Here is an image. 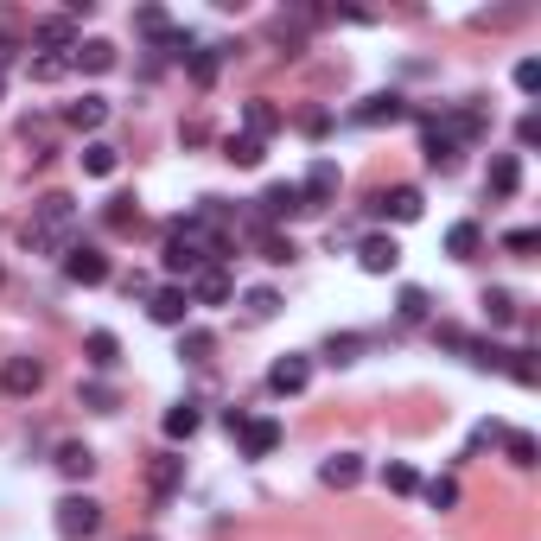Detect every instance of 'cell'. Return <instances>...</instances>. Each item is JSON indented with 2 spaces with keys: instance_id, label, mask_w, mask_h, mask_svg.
<instances>
[{
  "instance_id": "cell-1",
  "label": "cell",
  "mask_w": 541,
  "mask_h": 541,
  "mask_svg": "<svg viewBox=\"0 0 541 541\" xmlns=\"http://www.w3.org/2000/svg\"><path fill=\"white\" fill-rule=\"evenodd\" d=\"M71 230H77V204L64 191H45L32 204V223H26V249H45V255H64L71 249Z\"/></svg>"
},
{
  "instance_id": "cell-2",
  "label": "cell",
  "mask_w": 541,
  "mask_h": 541,
  "mask_svg": "<svg viewBox=\"0 0 541 541\" xmlns=\"http://www.w3.org/2000/svg\"><path fill=\"white\" fill-rule=\"evenodd\" d=\"M102 529V503L96 497H64L58 503V535L64 541H90Z\"/></svg>"
},
{
  "instance_id": "cell-3",
  "label": "cell",
  "mask_w": 541,
  "mask_h": 541,
  "mask_svg": "<svg viewBox=\"0 0 541 541\" xmlns=\"http://www.w3.org/2000/svg\"><path fill=\"white\" fill-rule=\"evenodd\" d=\"M64 274H71L77 287H102L109 281V255H102L96 242H71V249H64Z\"/></svg>"
},
{
  "instance_id": "cell-4",
  "label": "cell",
  "mask_w": 541,
  "mask_h": 541,
  "mask_svg": "<svg viewBox=\"0 0 541 541\" xmlns=\"http://www.w3.org/2000/svg\"><path fill=\"white\" fill-rule=\"evenodd\" d=\"M338 185H344V172H338V160H312V172H306V185H300V204L306 211H325L331 198H338Z\"/></svg>"
},
{
  "instance_id": "cell-5",
  "label": "cell",
  "mask_w": 541,
  "mask_h": 541,
  "mask_svg": "<svg viewBox=\"0 0 541 541\" xmlns=\"http://www.w3.org/2000/svg\"><path fill=\"white\" fill-rule=\"evenodd\" d=\"M421 153H427V166L452 172V160H459V134H452V121H440V115L421 121Z\"/></svg>"
},
{
  "instance_id": "cell-6",
  "label": "cell",
  "mask_w": 541,
  "mask_h": 541,
  "mask_svg": "<svg viewBox=\"0 0 541 541\" xmlns=\"http://www.w3.org/2000/svg\"><path fill=\"white\" fill-rule=\"evenodd\" d=\"M357 268L363 274H395L401 268V242L395 236H363L357 242Z\"/></svg>"
},
{
  "instance_id": "cell-7",
  "label": "cell",
  "mask_w": 541,
  "mask_h": 541,
  "mask_svg": "<svg viewBox=\"0 0 541 541\" xmlns=\"http://www.w3.org/2000/svg\"><path fill=\"white\" fill-rule=\"evenodd\" d=\"M147 319L153 325H185L191 319V293L172 281V287H160V293H147Z\"/></svg>"
},
{
  "instance_id": "cell-8",
  "label": "cell",
  "mask_w": 541,
  "mask_h": 541,
  "mask_svg": "<svg viewBox=\"0 0 541 541\" xmlns=\"http://www.w3.org/2000/svg\"><path fill=\"white\" fill-rule=\"evenodd\" d=\"M306 382H312V357H300V351H287V357L268 370V389H274V395H300Z\"/></svg>"
},
{
  "instance_id": "cell-9",
  "label": "cell",
  "mask_w": 541,
  "mask_h": 541,
  "mask_svg": "<svg viewBox=\"0 0 541 541\" xmlns=\"http://www.w3.org/2000/svg\"><path fill=\"white\" fill-rule=\"evenodd\" d=\"M401 115H408V102H401L395 90H376V96H363L351 109V121H363V128H382V121H401Z\"/></svg>"
},
{
  "instance_id": "cell-10",
  "label": "cell",
  "mask_w": 541,
  "mask_h": 541,
  "mask_svg": "<svg viewBox=\"0 0 541 541\" xmlns=\"http://www.w3.org/2000/svg\"><path fill=\"white\" fill-rule=\"evenodd\" d=\"M185 293H191V306H223L236 287H230V274H223L217 261H211V268H198V274H191V287H185Z\"/></svg>"
},
{
  "instance_id": "cell-11",
  "label": "cell",
  "mask_w": 541,
  "mask_h": 541,
  "mask_svg": "<svg viewBox=\"0 0 541 541\" xmlns=\"http://www.w3.org/2000/svg\"><path fill=\"white\" fill-rule=\"evenodd\" d=\"M0 389L7 395H39L45 389V363L39 357H13L7 370H0Z\"/></svg>"
},
{
  "instance_id": "cell-12",
  "label": "cell",
  "mask_w": 541,
  "mask_h": 541,
  "mask_svg": "<svg viewBox=\"0 0 541 541\" xmlns=\"http://www.w3.org/2000/svg\"><path fill=\"white\" fill-rule=\"evenodd\" d=\"M179 484H185V459H179V452H160V459L147 465V491H153V503H166Z\"/></svg>"
},
{
  "instance_id": "cell-13",
  "label": "cell",
  "mask_w": 541,
  "mask_h": 541,
  "mask_svg": "<svg viewBox=\"0 0 541 541\" xmlns=\"http://www.w3.org/2000/svg\"><path fill=\"white\" fill-rule=\"evenodd\" d=\"M484 185H491V198H516V191H522V153H491Z\"/></svg>"
},
{
  "instance_id": "cell-14",
  "label": "cell",
  "mask_w": 541,
  "mask_h": 541,
  "mask_svg": "<svg viewBox=\"0 0 541 541\" xmlns=\"http://www.w3.org/2000/svg\"><path fill=\"white\" fill-rule=\"evenodd\" d=\"M71 71H90V77L115 71V45H109V39H77V45H71Z\"/></svg>"
},
{
  "instance_id": "cell-15",
  "label": "cell",
  "mask_w": 541,
  "mask_h": 541,
  "mask_svg": "<svg viewBox=\"0 0 541 541\" xmlns=\"http://www.w3.org/2000/svg\"><path fill=\"white\" fill-rule=\"evenodd\" d=\"M255 204H261V223H281V217H300V211H306V204H300V185H268Z\"/></svg>"
},
{
  "instance_id": "cell-16",
  "label": "cell",
  "mask_w": 541,
  "mask_h": 541,
  "mask_svg": "<svg viewBox=\"0 0 541 541\" xmlns=\"http://www.w3.org/2000/svg\"><path fill=\"white\" fill-rule=\"evenodd\" d=\"M376 211H389L395 223H421V211H427V198H421V191H414V185H395V191H389V198H376Z\"/></svg>"
},
{
  "instance_id": "cell-17",
  "label": "cell",
  "mask_w": 541,
  "mask_h": 541,
  "mask_svg": "<svg viewBox=\"0 0 541 541\" xmlns=\"http://www.w3.org/2000/svg\"><path fill=\"white\" fill-rule=\"evenodd\" d=\"M274 128H281V109H274L268 96H255L249 109H242V134H249V141H268Z\"/></svg>"
},
{
  "instance_id": "cell-18",
  "label": "cell",
  "mask_w": 541,
  "mask_h": 541,
  "mask_svg": "<svg viewBox=\"0 0 541 541\" xmlns=\"http://www.w3.org/2000/svg\"><path fill=\"white\" fill-rule=\"evenodd\" d=\"M319 478L331 484V491H351V484L363 478V459H357V452H331V459L319 465Z\"/></svg>"
},
{
  "instance_id": "cell-19",
  "label": "cell",
  "mask_w": 541,
  "mask_h": 541,
  "mask_svg": "<svg viewBox=\"0 0 541 541\" xmlns=\"http://www.w3.org/2000/svg\"><path fill=\"white\" fill-rule=\"evenodd\" d=\"M185 71H191V83H217V71H223V45H191V51H185Z\"/></svg>"
},
{
  "instance_id": "cell-20",
  "label": "cell",
  "mask_w": 541,
  "mask_h": 541,
  "mask_svg": "<svg viewBox=\"0 0 541 541\" xmlns=\"http://www.w3.org/2000/svg\"><path fill=\"white\" fill-rule=\"evenodd\" d=\"M274 446H281V421H249L242 427V452H249V459H268Z\"/></svg>"
},
{
  "instance_id": "cell-21",
  "label": "cell",
  "mask_w": 541,
  "mask_h": 541,
  "mask_svg": "<svg viewBox=\"0 0 541 541\" xmlns=\"http://www.w3.org/2000/svg\"><path fill=\"white\" fill-rule=\"evenodd\" d=\"M64 121H71V128H83V134H96L102 121H109V96H83V102H71V109H64Z\"/></svg>"
},
{
  "instance_id": "cell-22",
  "label": "cell",
  "mask_w": 541,
  "mask_h": 541,
  "mask_svg": "<svg viewBox=\"0 0 541 541\" xmlns=\"http://www.w3.org/2000/svg\"><path fill=\"white\" fill-rule=\"evenodd\" d=\"M39 45H45V51H71V45H77V20H71V13H51V20H39Z\"/></svg>"
},
{
  "instance_id": "cell-23",
  "label": "cell",
  "mask_w": 541,
  "mask_h": 541,
  "mask_svg": "<svg viewBox=\"0 0 541 541\" xmlns=\"http://www.w3.org/2000/svg\"><path fill=\"white\" fill-rule=\"evenodd\" d=\"M83 172H90V179H109V172L121 166V147H109V141H83Z\"/></svg>"
},
{
  "instance_id": "cell-24",
  "label": "cell",
  "mask_w": 541,
  "mask_h": 541,
  "mask_svg": "<svg viewBox=\"0 0 541 541\" xmlns=\"http://www.w3.org/2000/svg\"><path fill=\"white\" fill-rule=\"evenodd\" d=\"M83 357H90L96 370H115V363H121V338H115V331H90V338H83Z\"/></svg>"
},
{
  "instance_id": "cell-25",
  "label": "cell",
  "mask_w": 541,
  "mask_h": 541,
  "mask_svg": "<svg viewBox=\"0 0 541 541\" xmlns=\"http://www.w3.org/2000/svg\"><path fill=\"white\" fill-rule=\"evenodd\" d=\"M58 471H64V478H90V471H96V452L83 446V440H64V446H58Z\"/></svg>"
},
{
  "instance_id": "cell-26",
  "label": "cell",
  "mask_w": 541,
  "mask_h": 541,
  "mask_svg": "<svg viewBox=\"0 0 541 541\" xmlns=\"http://www.w3.org/2000/svg\"><path fill=\"white\" fill-rule=\"evenodd\" d=\"M198 427H204L198 401H179V408H166V440H191Z\"/></svg>"
},
{
  "instance_id": "cell-27",
  "label": "cell",
  "mask_w": 541,
  "mask_h": 541,
  "mask_svg": "<svg viewBox=\"0 0 541 541\" xmlns=\"http://www.w3.org/2000/svg\"><path fill=\"white\" fill-rule=\"evenodd\" d=\"M223 160H230V166H261V160H268V141H249V134H230Z\"/></svg>"
},
{
  "instance_id": "cell-28",
  "label": "cell",
  "mask_w": 541,
  "mask_h": 541,
  "mask_svg": "<svg viewBox=\"0 0 541 541\" xmlns=\"http://www.w3.org/2000/svg\"><path fill=\"white\" fill-rule=\"evenodd\" d=\"M478 242H484V230H478V223H452V230H446V255L471 261V255H478Z\"/></svg>"
},
{
  "instance_id": "cell-29",
  "label": "cell",
  "mask_w": 541,
  "mask_h": 541,
  "mask_svg": "<svg viewBox=\"0 0 541 541\" xmlns=\"http://www.w3.org/2000/svg\"><path fill=\"white\" fill-rule=\"evenodd\" d=\"M382 491H395V497H414V491H421V478H414V465L389 459V465H382Z\"/></svg>"
},
{
  "instance_id": "cell-30",
  "label": "cell",
  "mask_w": 541,
  "mask_h": 541,
  "mask_svg": "<svg viewBox=\"0 0 541 541\" xmlns=\"http://www.w3.org/2000/svg\"><path fill=\"white\" fill-rule=\"evenodd\" d=\"M242 312H249L255 325L274 319V312H281V293H274V287H249V293H242Z\"/></svg>"
},
{
  "instance_id": "cell-31",
  "label": "cell",
  "mask_w": 541,
  "mask_h": 541,
  "mask_svg": "<svg viewBox=\"0 0 541 541\" xmlns=\"http://www.w3.org/2000/svg\"><path fill=\"white\" fill-rule=\"evenodd\" d=\"M64 71H71V51H39L32 58V83H58Z\"/></svg>"
},
{
  "instance_id": "cell-32",
  "label": "cell",
  "mask_w": 541,
  "mask_h": 541,
  "mask_svg": "<svg viewBox=\"0 0 541 541\" xmlns=\"http://www.w3.org/2000/svg\"><path fill=\"white\" fill-rule=\"evenodd\" d=\"M503 370H510L522 389H535L541 382V363H535V351H503Z\"/></svg>"
},
{
  "instance_id": "cell-33",
  "label": "cell",
  "mask_w": 541,
  "mask_h": 541,
  "mask_svg": "<svg viewBox=\"0 0 541 541\" xmlns=\"http://www.w3.org/2000/svg\"><path fill=\"white\" fill-rule=\"evenodd\" d=\"M427 306H433V300H427L421 287H401V293H395V312H401V325H421V319H427Z\"/></svg>"
},
{
  "instance_id": "cell-34",
  "label": "cell",
  "mask_w": 541,
  "mask_h": 541,
  "mask_svg": "<svg viewBox=\"0 0 541 541\" xmlns=\"http://www.w3.org/2000/svg\"><path fill=\"white\" fill-rule=\"evenodd\" d=\"M484 312H491V325H516V300H510L503 287H491V293H484Z\"/></svg>"
},
{
  "instance_id": "cell-35",
  "label": "cell",
  "mask_w": 541,
  "mask_h": 541,
  "mask_svg": "<svg viewBox=\"0 0 541 541\" xmlns=\"http://www.w3.org/2000/svg\"><path fill=\"white\" fill-rule=\"evenodd\" d=\"M217 351V338H211V331H185V344H179V357H191V363H204V357H211Z\"/></svg>"
},
{
  "instance_id": "cell-36",
  "label": "cell",
  "mask_w": 541,
  "mask_h": 541,
  "mask_svg": "<svg viewBox=\"0 0 541 541\" xmlns=\"http://www.w3.org/2000/svg\"><path fill=\"white\" fill-rule=\"evenodd\" d=\"M503 446H510V459H516L522 471L535 465V433H503Z\"/></svg>"
},
{
  "instance_id": "cell-37",
  "label": "cell",
  "mask_w": 541,
  "mask_h": 541,
  "mask_svg": "<svg viewBox=\"0 0 541 541\" xmlns=\"http://www.w3.org/2000/svg\"><path fill=\"white\" fill-rule=\"evenodd\" d=\"M427 503H433V510H452V503H459V484H452V478H433V484H427Z\"/></svg>"
},
{
  "instance_id": "cell-38",
  "label": "cell",
  "mask_w": 541,
  "mask_h": 541,
  "mask_svg": "<svg viewBox=\"0 0 541 541\" xmlns=\"http://www.w3.org/2000/svg\"><path fill=\"white\" fill-rule=\"evenodd\" d=\"M134 26H141V32H147V39H166V32H172L160 7H141V13H134Z\"/></svg>"
},
{
  "instance_id": "cell-39",
  "label": "cell",
  "mask_w": 541,
  "mask_h": 541,
  "mask_svg": "<svg viewBox=\"0 0 541 541\" xmlns=\"http://www.w3.org/2000/svg\"><path fill=\"white\" fill-rule=\"evenodd\" d=\"M516 90H522V96H535V90H541V64H535V58H522V64H516Z\"/></svg>"
},
{
  "instance_id": "cell-40",
  "label": "cell",
  "mask_w": 541,
  "mask_h": 541,
  "mask_svg": "<svg viewBox=\"0 0 541 541\" xmlns=\"http://www.w3.org/2000/svg\"><path fill=\"white\" fill-rule=\"evenodd\" d=\"M503 249H510V255H535L541 236H535V230H510V236H503Z\"/></svg>"
},
{
  "instance_id": "cell-41",
  "label": "cell",
  "mask_w": 541,
  "mask_h": 541,
  "mask_svg": "<svg viewBox=\"0 0 541 541\" xmlns=\"http://www.w3.org/2000/svg\"><path fill=\"white\" fill-rule=\"evenodd\" d=\"M357 351H363V338H331V344H325V357H331V363H351Z\"/></svg>"
},
{
  "instance_id": "cell-42",
  "label": "cell",
  "mask_w": 541,
  "mask_h": 541,
  "mask_svg": "<svg viewBox=\"0 0 541 541\" xmlns=\"http://www.w3.org/2000/svg\"><path fill=\"white\" fill-rule=\"evenodd\" d=\"M261 261H293V242L287 236H268V242H261Z\"/></svg>"
},
{
  "instance_id": "cell-43",
  "label": "cell",
  "mask_w": 541,
  "mask_h": 541,
  "mask_svg": "<svg viewBox=\"0 0 541 541\" xmlns=\"http://www.w3.org/2000/svg\"><path fill=\"white\" fill-rule=\"evenodd\" d=\"M109 223H115V230H128V223H134V198H109Z\"/></svg>"
},
{
  "instance_id": "cell-44",
  "label": "cell",
  "mask_w": 541,
  "mask_h": 541,
  "mask_svg": "<svg viewBox=\"0 0 541 541\" xmlns=\"http://www.w3.org/2000/svg\"><path fill=\"white\" fill-rule=\"evenodd\" d=\"M516 141H522V147H535V141H541V121H535V115H522V121H516Z\"/></svg>"
},
{
  "instance_id": "cell-45",
  "label": "cell",
  "mask_w": 541,
  "mask_h": 541,
  "mask_svg": "<svg viewBox=\"0 0 541 541\" xmlns=\"http://www.w3.org/2000/svg\"><path fill=\"white\" fill-rule=\"evenodd\" d=\"M83 401H90V408H102V414H109V408H115V395H109V389H102V382H90V389H83Z\"/></svg>"
}]
</instances>
